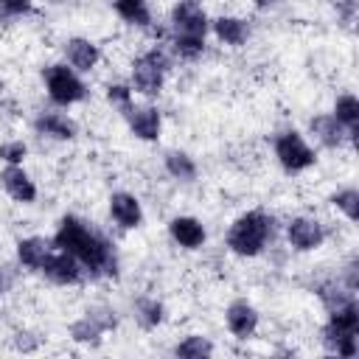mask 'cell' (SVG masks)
<instances>
[{
	"instance_id": "1",
	"label": "cell",
	"mask_w": 359,
	"mask_h": 359,
	"mask_svg": "<svg viewBox=\"0 0 359 359\" xmlns=\"http://www.w3.org/2000/svg\"><path fill=\"white\" fill-rule=\"evenodd\" d=\"M50 241H53V247L70 252L84 266V275H90L93 280H98V278H115L118 275L115 247L98 230H93L84 219H79V216H73V213L62 216Z\"/></svg>"
},
{
	"instance_id": "2",
	"label": "cell",
	"mask_w": 359,
	"mask_h": 359,
	"mask_svg": "<svg viewBox=\"0 0 359 359\" xmlns=\"http://www.w3.org/2000/svg\"><path fill=\"white\" fill-rule=\"evenodd\" d=\"M275 238V216L255 208L233 219L224 236V247L238 258H258Z\"/></svg>"
},
{
	"instance_id": "3",
	"label": "cell",
	"mask_w": 359,
	"mask_h": 359,
	"mask_svg": "<svg viewBox=\"0 0 359 359\" xmlns=\"http://www.w3.org/2000/svg\"><path fill=\"white\" fill-rule=\"evenodd\" d=\"M356 337H359V306H356V300H348V303L331 309L328 320L323 325V334H320L323 348L331 356L351 359L359 351Z\"/></svg>"
},
{
	"instance_id": "4",
	"label": "cell",
	"mask_w": 359,
	"mask_h": 359,
	"mask_svg": "<svg viewBox=\"0 0 359 359\" xmlns=\"http://www.w3.org/2000/svg\"><path fill=\"white\" fill-rule=\"evenodd\" d=\"M168 56L163 48H149L143 50L140 56H135L132 62V90L146 95V98H157L163 93V84H165V76H168Z\"/></svg>"
},
{
	"instance_id": "5",
	"label": "cell",
	"mask_w": 359,
	"mask_h": 359,
	"mask_svg": "<svg viewBox=\"0 0 359 359\" xmlns=\"http://www.w3.org/2000/svg\"><path fill=\"white\" fill-rule=\"evenodd\" d=\"M45 93L56 107H73L87 98V84L67 62H53L42 70Z\"/></svg>"
},
{
	"instance_id": "6",
	"label": "cell",
	"mask_w": 359,
	"mask_h": 359,
	"mask_svg": "<svg viewBox=\"0 0 359 359\" xmlns=\"http://www.w3.org/2000/svg\"><path fill=\"white\" fill-rule=\"evenodd\" d=\"M275 160L286 174H303L317 163V151L306 143V137L297 129H286L272 143Z\"/></svg>"
},
{
	"instance_id": "7",
	"label": "cell",
	"mask_w": 359,
	"mask_h": 359,
	"mask_svg": "<svg viewBox=\"0 0 359 359\" xmlns=\"http://www.w3.org/2000/svg\"><path fill=\"white\" fill-rule=\"evenodd\" d=\"M171 36H188V39H208L210 17L202 8L199 0H177L168 14Z\"/></svg>"
},
{
	"instance_id": "8",
	"label": "cell",
	"mask_w": 359,
	"mask_h": 359,
	"mask_svg": "<svg viewBox=\"0 0 359 359\" xmlns=\"http://www.w3.org/2000/svg\"><path fill=\"white\" fill-rule=\"evenodd\" d=\"M115 325H118V317H115V311H112L109 306H93V309L84 311V317H79V320L67 328V334H70L73 342L98 345L101 337H104L107 331H112Z\"/></svg>"
},
{
	"instance_id": "9",
	"label": "cell",
	"mask_w": 359,
	"mask_h": 359,
	"mask_svg": "<svg viewBox=\"0 0 359 359\" xmlns=\"http://www.w3.org/2000/svg\"><path fill=\"white\" fill-rule=\"evenodd\" d=\"M325 238H328V230L314 216H292L286 222V241L297 252H314L325 244Z\"/></svg>"
},
{
	"instance_id": "10",
	"label": "cell",
	"mask_w": 359,
	"mask_h": 359,
	"mask_svg": "<svg viewBox=\"0 0 359 359\" xmlns=\"http://www.w3.org/2000/svg\"><path fill=\"white\" fill-rule=\"evenodd\" d=\"M39 272H42L50 283H56V286H76V283H81V278H84V266H81L70 252H65V250H59V247L50 250V255L45 258V264H42Z\"/></svg>"
},
{
	"instance_id": "11",
	"label": "cell",
	"mask_w": 359,
	"mask_h": 359,
	"mask_svg": "<svg viewBox=\"0 0 359 359\" xmlns=\"http://www.w3.org/2000/svg\"><path fill=\"white\" fill-rule=\"evenodd\" d=\"M258 323H261L258 309H255L250 300H244V297L233 300V303L224 309V325H227V331H230L236 339H250V337L258 331Z\"/></svg>"
},
{
	"instance_id": "12",
	"label": "cell",
	"mask_w": 359,
	"mask_h": 359,
	"mask_svg": "<svg viewBox=\"0 0 359 359\" xmlns=\"http://www.w3.org/2000/svg\"><path fill=\"white\" fill-rule=\"evenodd\" d=\"M126 123H129V132L137 137V140H143V143H154L157 137H160V129H163V115H160V109L157 107H151V104H135L126 115Z\"/></svg>"
},
{
	"instance_id": "13",
	"label": "cell",
	"mask_w": 359,
	"mask_h": 359,
	"mask_svg": "<svg viewBox=\"0 0 359 359\" xmlns=\"http://www.w3.org/2000/svg\"><path fill=\"white\" fill-rule=\"evenodd\" d=\"M109 219L121 227V230H135L143 224V208H140V199L129 191H115L109 194Z\"/></svg>"
},
{
	"instance_id": "14",
	"label": "cell",
	"mask_w": 359,
	"mask_h": 359,
	"mask_svg": "<svg viewBox=\"0 0 359 359\" xmlns=\"http://www.w3.org/2000/svg\"><path fill=\"white\" fill-rule=\"evenodd\" d=\"M65 56H67V65L76 70V73H90L98 67L101 62V50L93 39L87 36H70L65 42Z\"/></svg>"
},
{
	"instance_id": "15",
	"label": "cell",
	"mask_w": 359,
	"mask_h": 359,
	"mask_svg": "<svg viewBox=\"0 0 359 359\" xmlns=\"http://www.w3.org/2000/svg\"><path fill=\"white\" fill-rule=\"evenodd\" d=\"M0 185L20 205H31L36 199V185H34V180L28 177V171L22 165H6L0 171Z\"/></svg>"
},
{
	"instance_id": "16",
	"label": "cell",
	"mask_w": 359,
	"mask_h": 359,
	"mask_svg": "<svg viewBox=\"0 0 359 359\" xmlns=\"http://www.w3.org/2000/svg\"><path fill=\"white\" fill-rule=\"evenodd\" d=\"M168 236L182 250H199L205 244V238H208L205 224L196 216H174L168 222Z\"/></svg>"
},
{
	"instance_id": "17",
	"label": "cell",
	"mask_w": 359,
	"mask_h": 359,
	"mask_svg": "<svg viewBox=\"0 0 359 359\" xmlns=\"http://www.w3.org/2000/svg\"><path fill=\"white\" fill-rule=\"evenodd\" d=\"M309 132L314 135V140L325 149H342L345 143H351L348 132L339 126V121L331 115V112H320V115H311L309 121Z\"/></svg>"
},
{
	"instance_id": "18",
	"label": "cell",
	"mask_w": 359,
	"mask_h": 359,
	"mask_svg": "<svg viewBox=\"0 0 359 359\" xmlns=\"http://www.w3.org/2000/svg\"><path fill=\"white\" fill-rule=\"evenodd\" d=\"M34 132L42 137H53V140H73L79 135V126L73 118H67L65 112H39L34 118Z\"/></svg>"
},
{
	"instance_id": "19",
	"label": "cell",
	"mask_w": 359,
	"mask_h": 359,
	"mask_svg": "<svg viewBox=\"0 0 359 359\" xmlns=\"http://www.w3.org/2000/svg\"><path fill=\"white\" fill-rule=\"evenodd\" d=\"M210 31L227 48H241L250 39V22L241 17H233V14H222V17L210 20Z\"/></svg>"
},
{
	"instance_id": "20",
	"label": "cell",
	"mask_w": 359,
	"mask_h": 359,
	"mask_svg": "<svg viewBox=\"0 0 359 359\" xmlns=\"http://www.w3.org/2000/svg\"><path fill=\"white\" fill-rule=\"evenodd\" d=\"M50 250H53V241H48L45 236H25L17 241V261H20V266L39 272L45 258L50 255Z\"/></svg>"
},
{
	"instance_id": "21",
	"label": "cell",
	"mask_w": 359,
	"mask_h": 359,
	"mask_svg": "<svg viewBox=\"0 0 359 359\" xmlns=\"http://www.w3.org/2000/svg\"><path fill=\"white\" fill-rule=\"evenodd\" d=\"M112 8H115V14L126 22V25H132V28H140V31H149L151 28V6H149V0H112Z\"/></svg>"
},
{
	"instance_id": "22",
	"label": "cell",
	"mask_w": 359,
	"mask_h": 359,
	"mask_svg": "<svg viewBox=\"0 0 359 359\" xmlns=\"http://www.w3.org/2000/svg\"><path fill=\"white\" fill-rule=\"evenodd\" d=\"M331 115L339 121V126L348 132V137H351V143H353V140H356V132H359V98H356L353 93L337 95Z\"/></svg>"
},
{
	"instance_id": "23",
	"label": "cell",
	"mask_w": 359,
	"mask_h": 359,
	"mask_svg": "<svg viewBox=\"0 0 359 359\" xmlns=\"http://www.w3.org/2000/svg\"><path fill=\"white\" fill-rule=\"evenodd\" d=\"M163 165H165L168 177H171V180H180V182H194L196 174H199L194 157H191L188 151H182V149H171V151H165Z\"/></svg>"
},
{
	"instance_id": "24",
	"label": "cell",
	"mask_w": 359,
	"mask_h": 359,
	"mask_svg": "<svg viewBox=\"0 0 359 359\" xmlns=\"http://www.w3.org/2000/svg\"><path fill=\"white\" fill-rule=\"evenodd\" d=\"M132 311H135V320L143 331H154L165 320V306L157 297H137L132 303Z\"/></svg>"
},
{
	"instance_id": "25",
	"label": "cell",
	"mask_w": 359,
	"mask_h": 359,
	"mask_svg": "<svg viewBox=\"0 0 359 359\" xmlns=\"http://www.w3.org/2000/svg\"><path fill=\"white\" fill-rule=\"evenodd\" d=\"M213 351H216L213 342L202 334H191L174 345V356L180 359H205V356H213Z\"/></svg>"
},
{
	"instance_id": "26",
	"label": "cell",
	"mask_w": 359,
	"mask_h": 359,
	"mask_svg": "<svg viewBox=\"0 0 359 359\" xmlns=\"http://www.w3.org/2000/svg\"><path fill=\"white\" fill-rule=\"evenodd\" d=\"M331 205L351 222V224H356V219H359V191L356 188H339L337 194H331Z\"/></svg>"
},
{
	"instance_id": "27",
	"label": "cell",
	"mask_w": 359,
	"mask_h": 359,
	"mask_svg": "<svg viewBox=\"0 0 359 359\" xmlns=\"http://www.w3.org/2000/svg\"><path fill=\"white\" fill-rule=\"evenodd\" d=\"M104 95H107V101H109L115 109H121V115H126V112L135 107V101H132V84H123V81L107 84Z\"/></svg>"
},
{
	"instance_id": "28",
	"label": "cell",
	"mask_w": 359,
	"mask_h": 359,
	"mask_svg": "<svg viewBox=\"0 0 359 359\" xmlns=\"http://www.w3.org/2000/svg\"><path fill=\"white\" fill-rule=\"evenodd\" d=\"M34 11V0H0V22H14Z\"/></svg>"
},
{
	"instance_id": "29",
	"label": "cell",
	"mask_w": 359,
	"mask_h": 359,
	"mask_svg": "<svg viewBox=\"0 0 359 359\" xmlns=\"http://www.w3.org/2000/svg\"><path fill=\"white\" fill-rule=\"evenodd\" d=\"M25 157H28V146L22 140H6V143H0V160L6 165H22Z\"/></svg>"
},
{
	"instance_id": "30",
	"label": "cell",
	"mask_w": 359,
	"mask_h": 359,
	"mask_svg": "<svg viewBox=\"0 0 359 359\" xmlns=\"http://www.w3.org/2000/svg\"><path fill=\"white\" fill-rule=\"evenodd\" d=\"M325 3L337 11V17H339L345 25H353L356 11H359V0H325Z\"/></svg>"
},
{
	"instance_id": "31",
	"label": "cell",
	"mask_w": 359,
	"mask_h": 359,
	"mask_svg": "<svg viewBox=\"0 0 359 359\" xmlns=\"http://www.w3.org/2000/svg\"><path fill=\"white\" fill-rule=\"evenodd\" d=\"M356 266H359V261L356 258H351L345 266H342V272H339V280L351 289V292H356L359 289V275H356Z\"/></svg>"
},
{
	"instance_id": "32",
	"label": "cell",
	"mask_w": 359,
	"mask_h": 359,
	"mask_svg": "<svg viewBox=\"0 0 359 359\" xmlns=\"http://www.w3.org/2000/svg\"><path fill=\"white\" fill-rule=\"evenodd\" d=\"M286 0H252V6L258 8V11H275V8H280Z\"/></svg>"
},
{
	"instance_id": "33",
	"label": "cell",
	"mask_w": 359,
	"mask_h": 359,
	"mask_svg": "<svg viewBox=\"0 0 359 359\" xmlns=\"http://www.w3.org/2000/svg\"><path fill=\"white\" fill-rule=\"evenodd\" d=\"M3 292H6V280H3V275H0V297H3Z\"/></svg>"
}]
</instances>
